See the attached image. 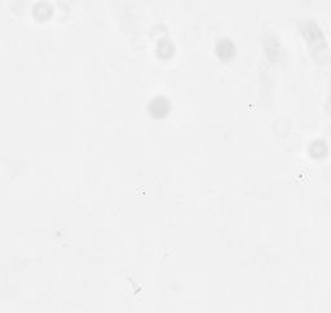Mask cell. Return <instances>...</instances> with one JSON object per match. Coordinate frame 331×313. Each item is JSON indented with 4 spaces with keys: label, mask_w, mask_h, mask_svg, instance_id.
I'll return each mask as SVG.
<instances>
[{
    "label": "cell",
    "mask_w": 331,
    "mask_h": 313,
    "mask_svg": "<svg viewBox=\"0 0 331 313\" xmlns=\"http://www.w3.org/2000/svg\"><path fill=\"white\" fill-rule=\"evenodd\" d=\"M170 103L167 99L163 97H158V99L153 100L150 106H149V112L154 118H164L170 112Z\"/></svg>",
    "instance_id": "cell-1"
},
{
    "label": "cell",
    "mask_w": 331,
    "mask_h": 313,
    "mask_svg": "<svg viewBox=\"0 0 331 313\" xmlns=\"http://www.w3.org/2000/svg\"><path fill=\"white\" fill-rule=\"evenodd\" d=\"M216 53L220 59L229 60L234 55V46L230 41L224 39V41L219 42V44L216 46Z\"/></svg>",
    "instance_id": "cell-2"
}]
</instances>
